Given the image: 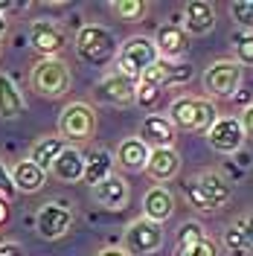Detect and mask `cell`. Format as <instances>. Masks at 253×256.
Masks as SVG:
<instances>
[{"label": "cell", "instance_id": "1", "mask_svg": "<svg viewBox=\"0 0 253 256\" xmlns=\"http://www.w3.org/2000/svg\"><path fill=\"white\" fill-rule=\"evenodd\" d=\"M218 120V111L210 99L201 96H178L169 105V122L174 131H210V126Z\"/></svg>", "mask_w": 253, "mask_h": 256}, {"label": "cell", "instance_id": "2", "mask_svg": "<svg viewBox=\"0 0 253 256\" xmlns=\"http://www.w3.org/2000/svg\"><path fill=\"white\" fill-rule=\"evenodd\" d=\"M76 52L88 64H108L116 56V38L102 24H84L76 32Z\"/></svg>", "mask_w": 253, "mask_h": 256}, {"label": "cell", "instance_id": "3", "mask_svg": "<svg viewBox=\"0 0 253 256\" xmlns=\"http://www.w3.org/2000/svg\"><path fill=\"white\" fill-rule=\"evenodd\" d=\"M158 58L160 56H158L154 41L146 38V35H134V38H128L126 44L116 50V73L140 82V76L158 62Z\"/></svg>", "mask_w": 253, "mask_h": 256}, {"label": "cell", "instance_id": "4", "mask_svg": "<svg viewBox=\"0 0 253 256\" xmlns=\"http://www.w3.org/2000/svg\"><path fill=\"white\" fill-rule=\"evenodd\" d=\"M30 88L44 99H58L70 90V70L62 58H41L30 70Z\"/></svg>", "mask_w": 253, "mask_h": 256}, {"label": "cell", "instance_id": "5", "mask_svg": "<svg viewBox=\"0 0 253 256\" xmlns=\"http://www.w3.org/2000/svg\"><path fill=\"white\" fill-rule=\"evenodd\" d=\"M96 134V111L88 102H70L58 116V137L67 143H88Z\"/></svg>", "mask_w": 253, "mask_h": 256}, {"label": "cell", "instance_id": "6", "mask_svg": "<svg viewBox=\"0 0 253 256\" xmlns=\"http://www.w3.org/2000/svg\"><path fill=\"white\" fill-rule=\"evenodd\" d=\"M163 224H154L148 218H134L126 227V239H122V250L128 256H148L163 248Z\"/></svg>", "mask_w": 253, "mask_h": 256}, {"label": "cell", "instance_id": "7", "mask_svg": "<svg viewBox=\"0 0 253 256\" xmlns=\"http://www.w3.org/2000/svg\"><path fill=\"white\" fill-rule=\"evenodd\" d=\"M242 88V67L233 58H218L204 70V90L210 96H236V90Z\"/></svg>", "mask_w": 253, "mask_h": 256}, {"label": "cell", "instance_id": "8", "mask_svg": "<svg viewBox=\"0 0 253 256\" xmlns=\"http://www.w3.org/2000/svg\"><path fill=\"white\" fill-rule=\"evenodd\" d=\"M70 227H73V212L64 207V204H58V201H47L44 207L38 210L35 233H38L41 239L56 242V239H62V236H67Z\"/></svg>", "mask_w": 253, "mask_h": 256}, {"label": "cell", "instance_id": "9", "mask_svg": "<svg viewBox=\"0 0 253 256\" xmlns=\"http://www.w3.org/2000/svg\"><path fill=\"white\" fill-rule=\"evenodd\" d=\"M206 143L218 154H236L244 146V131H242L238 116H218L206 131Z\"/></svg>", "mask_w": 253, "mask_h": 256}, {"label": "cell", "instance_id": "10", "mask_svg": "<svg viewBox=\"0 0 253 256\" xmlns=\"http://www.w3.org/2000/svg\"><path fill=\"white\" fill-rule=\"evenodd\" d=\"M190 79H192V67L190 64L163 62V58H158V62L140 76L142 84H152V88H158V90L169 88V84H186Z\"/></svg>", "mask_w": 253, "mask_h": 256}, {"label": "cell", "instance_id": "11", "mask_svg": "<svg viewBox=\"0 0 253 256\" xmlns=\"http://www.w3.org/2000/svg\"><path fill=\"white\" fill-rule=\"evenodd\" d=\"M137 96V82L122 73H108L96 84V99L105 105H131Z\"/></svg>", "mask_w": 253, "mask_h": 256}, {"label": "cell", "instance_id": "12", "mask_svg": "<svg viewBox=\"0 0 253 256\" xmlns=\"http://www.w3.org/2000/svg\"><path fill=\"white\" fill-rule=\"evenodd\" d=\"M152 41H154L158 56L163 62H178L190 50V38H186V32H184L180 24H163V26H158V35Z\"/></svg>", "mask_w": 253, "mask_h": 256}, {"label": "cell", "instance_id": "13", "mask_svg": "<svg viewBox=\"0 0 253 256\" xmlns=\"http://www.w3.org/2000/svg\"><path fill=\"white\" fill-rule=\"evenodd\" d=\"M30 44L44 58H56L64 50V30L52 20H35L30 30Z\"/></svg>", "mask_w": 253, "mask_h": 256}, {"label": "cell", "instance_id": "14", "mask_svg": "<svg viewBox=\"0 0 253 256\" xmlns=\"http://www.w3.org/2000/svg\"><path fill=\"white\" fill-rule=\"evenodd\" d=\"M140 140L148 148H174V126L163 114H146L140 122Z\"/></svg>", "mask_w": 253, "mask_h": 256}, {"label": "cell", "instance_id": "15", "mask_svg": "<svg viewBox=\"0 0 253 256\" xmlns=\"http://www.w3.org/2000/svg\"><path fill=\"white\" fill-rule=\"evenodd\" d=\"M128 195H131V190H128L126 178L116 175V172H114V175L108 178V180H102L99 186H94V198H96V204H99V207H105V210H114V212L126 210Z\"/></svg>", "mask_w": 253, "mask_h": 256}, {"label": "cell", "instance_id": "16", "mask_svg": "<svg viewBox=\"0 0 253 256\" xmlns=\"http://www.w3.org/2000/svg\"><path fill=\"white\" fill-rule=\"evenodd\" d=\"M50 175L58 178L62 184H79L84 178V154L76 146H64V152L50 166Z\"/></svg>", "mask_w": 253, "mask_h": 256}, {"label": "cell", "instance_id": "17", "mask_svg": "<svg viewBox=\"0 0 253 256\" xmlns=\"http://www.w3.org/2000/svg\"><path fill=\"white\" fill-rule=\"evenodd\" d=\"M216 26V6L206 0H190L184 6V32L190 35H206Z\"/></svg>", "mask_w": 253, "mask_h": 256}, {"label": "cell", "instance_id": "18", "mask_svg": "<svg viewBox=\"0 0 253 256\" xmlns=\"http://www.w3.org/2000/svg\"><path fill=\"white\" fill-rule=\"evenodd\" d=\"M172 212H174V195L166 186H152L142 195V218L163 224L172 218Z\"/></svg>", "mask_w": 253, "mask_h": 256}, {"label": "cell", "instance_id": "19", "mask_svg": "<svg viewBox=\"0 0 253 256\" xmlns=\"http://www.w3.org/2000/svg\"><path fill=\"white\" fill-rule=\"evenodd\" d=\"M180 172V154L174 148H152L148 152V163H146V175L158 184L172 180Z\"/></svg>", "mask_w": 253, "mask_h": 256}, {"label": "cell", "instance_id": "20", "mask_svg": "<svg viewBox=\"0 0 253 256\" xmlns=\"http://www.w3.org/2000/svg\"><path fill=\"white\" fill-rule=\"evenodd\" d=\"M148 146L142 143L140 137H126L122 143L116 146V163L126 169V172H146V163H148Z\"/></svg>", "mask_w": 253, "mask_h": 256}, {"label": "cell", "instance_id": "21", "mask_svg": "<svg viewBox=\"0 0 253 256\" xmlns=\"http://www.w3.org/2000/svg\"><path fill=\"white\" fill-rule=\"evenodd\" d=\"M114 175V158L111 152H105V148H94V152H88L84 154V184H90V186H99L102 180H108Z\"/></svg>", "mask_w": 253, "mask_h": 256}, {"label": "cell", "instance_id": "22", "mask_svg": "<svg viewBox=\"0 0 253 256\" xmlns=\"http://www.w3.org/2000/svg\"><path fill=\"white\" fill-rule=\"evenodd\" d=\"M12 184H15V192H26V195H32V192L44 190V184H47V172L38 169V166L26 158V160H20V163L15 166V172H12Z\"/></svg>", "mask_w": 253, "mask_h": 256}, {"label": "cell", "instance_id": "23", "mask_svg": "<svg viewBox=\"0 0 253 256\" xmlns=\"http://www.w3.org/2000/svg\"><path fill=\"white\" fill-rule=\"evenodd\" d=\"M195 184H198V190L204 192V198L212 204V210H218V207H224L227 201H230V184L224 180L218 172H201L198 178H192Z\"/></svg>", "mask_w": 253, "mask_h": 256}, {"label": "cell", "instance_id": "24", "mask_svg": "<svg viewBox=\"0 0 253 256\" xmlns=\"http://www.w3.org/2000/svg\"><path fill=\"white\" fill-rule=\"evenodd\" d=\"M64 152V140L62 137H56V134H44V137H38L30 148V160L38 166V169H44L50 172V166H52V160L58 158Z\"/></svg>", "mask_w": 253, "mask_h": 256}, {"label": "cell", "instance_id": "25", "mask_svg": "<svg viewBox=\"0 0 253 256\" xmlns=\"http://www.w3.org/2000/svg\"><path fill=\"white\" fill-rule=\"evenodd\" d=\"M24 96L6 73H0V120H15L24 114Z\"/></svg>", "mask_w": 253, "mask_h": 256}, {"label": "cell", "instance_id": "26", "mask_svg": "<svg viewBox=\"0 0 253 256\" xmlns=\"http://www.w3.org/2000/svg\"><path fill=\"white\" fill-rule=\"evenodd\" d=\"M111 12L126 24H140L142 18L148 15V3L146 0H114Z\"/></svg>", "mask_w": 253, "mask_h": 256}, {"label": "cell", "instance_id": "27", "mask_svg": "<svg viewBox=\"0 0 253 256\" xmlns=\"http://www.w3.org/2000/svg\"><path fill=\"white\" fill-rule=\"evenodd\" d=\"M224 250L230 256H248L250 254V244H248L244 233L238 230L236 224H230V227L224 230Z\"/></svg>", "mask_w": 253, "mask_h": 256}, {"label": "cell", "instance_id": "28", "mask_svg": "<svg viewBox=\"0 0 253 256\" xmlns=\"http://www.w3.org/2000/svg\"><path fill=\"white\" fill-rule=\"evenodd\" d=\"M174 256H218V250H216V242L206 236L192 244H174Z\"/></svg>", "mask_w": 253, "mask_h": 256}, {"label": "cell", "instance_id": "29", "mask_svg": "<svg viewBox=\"0 0 253 256\" xmlns=\"http://www.w3.org/2000/svg\"><path fill=\"white\" fill-rule=\"evenodd\" d=\"M238 67H253V32L236 35V58Z\"/></svg>", "mask_w": 253, "mask_h": 256}, {"label": "cell", "instance_id": "30", "mask_svg": "<svg viewBox=\"0 0 253 256\" xmlns=\"http://www.w3.org/2000/svg\"><path fill=\"white\" fill-rule=\"evenodd\" d=\"M201 239H206V230L198 222L180 224V230H178V244H192V242H201Z\"/></svg>", "mask_w": 253, "mask_h": 256}, {"label": "cell", "instance_id": "31", "mask_svg": "<svg viewBox=\"0 0 253 256\" xmlns=\"http://www.w3.org/2000/svg\"><path fill=\"white\" fill-rule=\"evenodd\" d=\"M230 12H233V18H236L244 30L253 32V0H238V3L230 6Z\"/></svg>", "mask_w": 253, "mask_h": 256}, {"label": "cell", "instance_id": "32", "mask_svg": "<svg viewBox=\"0 0 253 256\" xmlns=\"http://www.w3.org/2000/svg\"><path fill=\"white\" fill-rule=\"evenodd\" d=\"M158 99H160V90H158V88H152V84H142V82H137V96H134V102H137L140 108L152 111V108L158 105Z\"/></svg>", "mask_w": 253, "mask_h": 256}, {"label": "cell", "instance_id": "33", "mask_svg": "<svg viewBox=\"0 0 253 256\" xmlns=\"http://www.w3.org/2000/svg\"><path fill=\"white\" fill-rule=\"evenodd\" d=\"M0 195H3L6 201H9V198L15 195V184H12V175H9V172L3 169V163H0Z\"/></svg>", "mask_w": 253, "mask_h": 256}, {"label": "cell", "instance_id": "34", "mask_svg": "<svg viewBox=\"0 0 253 256\" xmlns=\"http://www.w3.org/2000/svg\"><path fill=\"white\" fill-rule=\"evenodd\" d=\"M238 122H242V131H244V137H250V140H253V105H248V108L242 111Z\"/></svg>", "mask_w": 253, "mask_h": 256}, {"label": "cell", "instance_id": "35", "mask_svg": "<svg viewBox=\"0 0 253 256\" xmlns=\"http://www.w3.org/2000/svg\"><path fill=\"white\" fill-rule=\"evenodd\" d=\"M236 227L244 233V239H248V244L253 248V216H244V218H238Z\"/></svg>", "mask_w": 253, "mask_h": 256}, {"label": "cell", "instance_id": "36", "mask_svg": "<svg viewBox=\"0 0 253 256\" xmlns=\"http://www.w3.org/2000/svg\"><path fill=\"white\" fill-rule=\"evenodd\" d=\"M0 256H26V254H24V248H20V244L6 242V244H0Z\"/></svg>", "mask_w": 253, "mask_h": 256}, {"label": "cell", "instance_id": "37", "mask_svg": "<svg viewBox=\"0 0 253 256\" xmlns=\"http://www.w3.org/2000/svg\"><path fill=\"white\" fill-rule=\"evenodd\" d=\"M9 218H12V210H9V201L0 195V227H6L9 224Z\"/></svg>", "mask_w": 253, "mask_h": 256}, {"label": "cell", "instance_id": "38", "mask_svg": "<svg viewBox=\"0 0 253 256\" xmlns=\"http://www.w3.org/2000/svg\"><path fill=\"white\" fill-rule=\"evenodd\" d=\"M96 256H128V254L122 250V248H102Z\"/></svg>", "mask_w": 253, "mask_h": 256}, {"label": "cell", "instance_id": "39", "mask_svg": "<svg viewBox=\"0 0 253 256\" xmlns=\"http://www.w3.org/2000/svg\"><path fill=\"white\" fill-rule=\"evenodd\" d=\"M3 38H6V18L0 15V41H3Z\"/></svg>", "mask_w": 253, "mask_h": 256}]
</instances>
